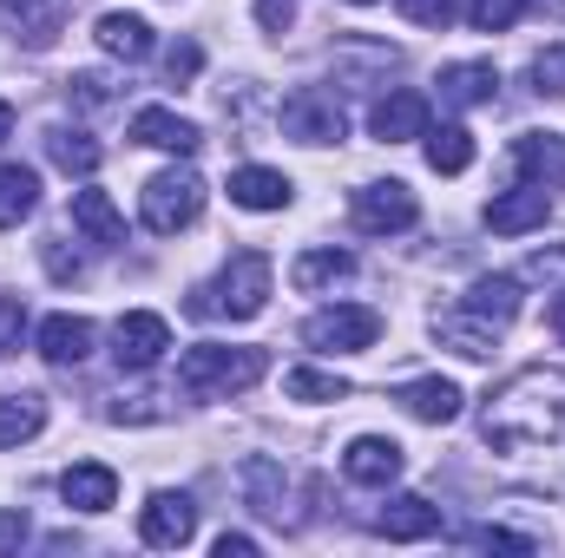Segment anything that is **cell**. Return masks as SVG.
Instances as JSON below:
<instances>
[{
    "label": "cell",
    "instance_id": "cell-10",
    "mask_svg": "<svg viewBox=\"0 0 565 558\" xmlns=\"http://www.w3.org/2000/svg\"><path fill=\"white\" fill-rule=\"evenodd\" d=\"M500 322H487V315H473L467 302H454V309H440L434 315V342L440 348H454V355H467V362H487L493 348H500Z\"/></svg>",
    "mask_w": 565,
    "mask_h": 558
},
{
    "label": "cell",
    "instance_id": "cell-2",
    "mask_svg": "<svg viewBox=\"0 0 565 558\" xmlns=\"http://www.w3.org/2000/svg\"><path fill=\"white\" fill-rule=\"evenodd\" d=\"M270 375V355L264 348H217V342H198L178 355V388L211 401V395H244Z\"/></svg>",
    "mask_w": 565,
    "mask_h": 558
},
{
    "label": "cell",
    "instance_id": "cell-11",
    "mask_svg": "<svg viewBox=\"0 0 565 558\" xmlns=\"http://www.w3.org/2000/svg\"><path fill=\"white\" fill-rule=\"evenodd\" d=\"M402 466H408V453H402L388 433H355V440L342 447V473H349L355 486H395Z\"/></svg>",
    "mask_w": 565,
    "mask_h": 558
},
{
    "label": "cell",
    "instance_id": "cell-15",
    "mask_svg": "<svg viewBox=\"0 0 565 558\" xmlns=\"http://www.w3.org/2000/svg\"><path fill=\"white\" fill-rule=\"evenodd\" d=\"M60 500H66L73 513H113V500H119V473L99 466V460H79V466L60 473Z\"/></svg>",
    "mask_w": 565,
    "mask_h": 558
},
{
    "label": "cell",
    "instance_id": "cell-43",
    "mask_svg": "<svg viewBox=\"0 0 565 558\" xmlns=\"http://www.w3.org/2000/svg\"><path fill=\"white\" fill-rule=\"evenodd\" d=\"M73 99H79V106H99V99H106V79H99V73H79V79H73Z\"/></svg>",
    "mask_w": 565,
    "mask_h": 558
},
{
    "label": "cell",
    "instance_id": "cell-28",
    "mask_svg": "<svg viewBox=\"0 0 565 558\" xmlns=\"http://www.w3.org/2000/svg\"><path fill=\"white\" fill-rule=\"evenodd\" d=\"M46 427V395H0V447H26Z\"/></svg>",
    "mask_w": 565,
    "mask_h": 558
},
{
    "label": "cell",
    "instance_id": "cell-4",
    "mask_svg": "<svg viewBox=\"0 0 565 558\" xmlns=\"http://www.w3.org/2000/svg\"><path fill=\"white\" fill-rule=\"evenodd\" d=\"M198 211H204V178L191 164L158 171L139 191V217H145V230H158V237H178L184 224H198Z\"/></svg>",
    "mask_w": 565,
    "mask_h": 558
},
{
    "label": "cell",
    "instance_id": "cell-30",
    "mask_svg": "<svg viewBox=\"0 0 565 558\" xmlns=\"http://www.w3.org/2000/svg\"><path fill=\"white\" fill-rule=\"evenodd\" d=\"M427 164L440 171V178H460L467 164H473V132L467 126H427Z\"/></svg>",
    "mask_w": 565,
    "mask_h": 558
},
{
    "label": "cell",
    "instance_id": "cell-13",
    "mask_svg": "<svg viewBox=\"0 0 565 558\" xmlns=\"http://www.w3.org/2000/svg\"><path fill=\"white\" fill-rule=\"evenodd\" d=\"M132 144H151V151H171V158H191L204 132L191 126V119H178L171 106H139L132 112Z\"/></svg>",
    "mask_w": 565,
    "mask_h": 558
},
{
    "label": "cell",
    "instance_id": "cell-20",
    "mask_svg": "<svg viewBox=\"0 0 565 558\" xmlns=\"http://www.w3.org/2000/svg\"><path fill=\"white\" fill-rule=\"evenodd\" d=\"M520 289H526L520 277H473V282H467V296H460V302H467L473 315H487V322L513 329V322H520V309H526V296H520Z\"/></svg>",
    "mask_w": 565,
    "mask_h": 558
},
{
    "label": "cell",
    "instance_id": "cell-9",
    "mask_svg": "<svg viewBox=\"0 0 565 558\" xmlns=\"http://www.w3.org/2000/svg\"><path fill=\"white\" fill-rule=\"evenodd\" d=\"M191 533H198V506H191V493H151L139 506V539L145 546H191Z\"/></svg>",
    "mask_w": 565,
    "mask_h": 558
},
{
    "label": "cell",
    "instance_id": "cell-14",
    "mask_svg": "<svg viewBox=\"0 0 565 558\" xmlns=\"http://www.w3.org/2000/svg\"><path fill=\"white\" fill-rule=\"evenodd\" d=\"M375 533H382V539H395V546L434 539V533H440V506L422 500V493H395V500L375 513Z\"/></svg>",
    "mask_w": 565,
    "mask_h": 558
},
{
    "label": "cell",
    "instance_id": "cell-25",
    "mask_svg": "<svg viewBox=\"0 0 565 558\" xmlns=\"http://www.w3.org/2000/svg\"><path fill=\"white\" fill-rule=\"evenodd\" d=\"M513 164H520V178H526V184H553V178L565 171L559 132H526V139L513 144Z\"/></svg>",
    "mask_w": 565,
    "mask_h": 558
},
{
    "label": "cell",
    "instance_id": "cell-17",
    "mask_svg": "<svg viewBox=\"0 0 565 558\" xmlns=\"http://www.w3.org/2000/svg\"><path fill=\"white\" fill-rule=\"evenodd\" d=\"M375 139L382 144H408V139H427V99L422 93H388L375 112H369Z\"/></svg>",
    "mask_w": 565,
    "mask_h": 558
},
{
    "label": "cell",
    "instance_id": "cell-6",
    "mask_svg": "<svg viewBox=\"0 0 565 558\" xmlns=\"http://www.w3.org/2000/svg\"><path fill=\"white\" fill-rule=\"evenodd\" d=\"M349 217H355V230H369V237H402V230H415L422 204H415V191H408L402 178H388V184H362L355 204H349Z\"/></svg>",
    "mask_w": 565,
    "mask_h": 558
},
{
    "label": "cell",
    "instance_id": "cell-18",
    "mask_svg": "<svg viewBox=\"0 0 565 558\" xmlns=\"http://www.w3.org/2000/svg\"><path fill=\"white\" fill-rule=\"evenodd\" d=\"M493 93H500V73H493L487 60H460V66L440 73V106H454V112H467V106H493Z\"/></svg>",
    "mask_w": 565,
    "mask_h": 558
},
{
    "label": "cell",
    "instance_id": "cell-23",
    "mask_svg": "<svg viewBox=\"0 0 565 558\" xmlns=\"http://www.w3.org/2000/svg\"><path fill=\"white\" fill-rule=\"evenodd\" d=\"M7 7V20L26 33V46H46L60 26H66V13H73V0H0Z\"/></svg>",
    "mask_w": 565,
    "mask_h": 558
},
{
    "label": "cell",
    "instance_id": "cell-1",
    "mask_svg": "<svg viewBox=\"0 0 565 558\" xmlns=\"http://www.w3.org/2000/svg\"><path fill=\"white\" fill-rule=\"evenodd\" d=\"M480 433H487V447H500V453L565 447V375L559 368H526V375H513L500 395H487Z\"/></svg>",
    "mask_w": 565,
    "mask_h": 558
},
{
    "label": "cell",
    "instance_id": "cell-46",
    "mask_svg": "<svg viewBox=\"0 0 565 558\" xmlns=\"http://www.w3.org/2000/svg\"><path fill=\"white\" fill-rule=\"evenodd\" d=\"M553 329H559V342H565V296L553 302Z\"/></svg>",
    "mask_w": 565,
    "mask_h": 558
},
{
    "label": "cell",
    "instance_id": "cell-42",
    "mask_svg": "<svg viewBox=\"0 0 565 558\" xmlns=\"http://www.w3.org/2000/svg\"><path fill=\"white\" fill-rule=\"evenodd\" d=\"M20 546H26V513L7 506V513H0V552H20Z\"/></svg>",
    "mask_w": 565,
    "mask_h": 558
},
{
    "label": "cell",
    "instance_id": "cell-27",
    "mask_svg": "<svg viewBox=\"0 0 565 558\" xmlns=\"http://www.w3.org/2000/svg\"><path fill=\"white\" fill-rule=\"evenodd\" d=\"M33 204H40V171L0 164V230H13L20 217H33Z\"/></svg>",
    "mask_w": 565,
    "mask_h": 558
},
{
    "label": "cell",
    "instance_id": "cell-3",
    "mask_svg": "<svg viewBox=\"0 0 565 558\" xmlns=\"http://www.w3.org/2000/svg\"><path fill=\"white\" fill-rule=\"evenodd\" d=\"M270 257L264 250H237L231 264H224V277L204 282V289H191V315H231V322H250V315H264V302H270Z\"/></svg>",
    "mask_w": 565,
    "mask_h": 558
},
{
    "label": "cell",
    "instance_id": "cell-37",
    "mask_svg": "<svg viewBox=\"0 0 565 558\" xmlns=\"http://www.w3.org/2000/svg\"><path fill=\"white\" fill-rule=\"evenodd\" d=\"M198 66H204V46H198V40H178V46L164 53V73H171V86L198 79Z\"/></svg>",
    "mask_w": 565,
    "mask_h": 558
},
{
    "label": "cell",
    "instance_id": "cell-32",
    "mask_svg": "<svg viewBox=\"0 0 565 558\" xmlns=\"http://www.w3.org/2000/svg\"><path fill=\"white\" fill-rule=\"evenodd\" d=\"M244 486H250V506H257V513L282 519V473H277V460H244Z\"/></svg>",
    "mask_w": 565,
    "mask_h": 558
},
{
    "label": "cell",
    "instance_id": "cell-7",
    "mask_svg": "<svg viewBox=\"0 0 565 558\" xmlns=\"http://www.w3.org/2000/svg\"><path fill=\"white\" fill-rule=\"evenodd\" d=\"M282 132L302 144H335L349 132V119H342V106H335V93H322V86H302V93H289L282 99Z\"/></svg>",
    "mask_w": 565,
    "mask_h": 558
},
{
    "label": "cell",
    "instance_id": "cell-45",
    "mask_svg": "<svg viewBox=\"0 0 565 558\" xmlns=\"http://www.w3.org/2000/svg\"><path fill=\"white\" fill-rule=\"evenodd\" d=\"M7 132H13V106L0 99V144H7Z\"/></svg>",
    "mask_w": 565,
    "mask_h": 558
},
{
    "label": "cell",
    "instance_id": "cell-12",
    "mask_svg": "<svg viewBox=\"0 0 565 558\" xmlns=\"http://www.w3.org/2000/svg\"><path fill=\"white\" fill-rule=\"evenodd\" d=\"M546 217H553V191L546 184H513V191H500L487 204V230H500V237H526Z\"/></svg>",
    "mask_w": 565,
    "mask_h": 558
},
{
    "label": "cell",
    "instance_id": "cell-36",
    "mask_svg": "<svg viewBox=\"0 0 565 558\" xmlns=\"http://www.w3.org/2000/svg\"><path fill=\"white\" fill-rule=\"evenodd\" d=\"M415 26H454V13H460V0H395Z\"/></svg>",
    "mask_w": 565,
    "mask_h": 558
},
{
    "label": "cell",
    "instance_id": "cell-39",
    "mask_svg": "<svg viewBox=\"0 0 565 558\" xmlns=\"http://www.w3.org/2000/svg\"><path fill=\"white\" fill-rule=\"evenodd\" d=\"M26 335V302L20 296H0V355H13Z\"/></svg>",
    "mask_w": 565,
    "mask_h": 558
},
{
    "label": "cell",
    "instance_id": "cell-21",
    "mask_svg": "<svg viewBox=\"0 0 565 558\" xmlns=\"http://www.w3.org/2000/svg\"><path fill=\"white\" fill-rule=\"evenodd\" d=\"M73 230H86L93 244H126V217H119V204L106 197V191H73Z\"/></svg>",
    "mask_w": 565,
    "mask_h": 558
},
{
    "label": "cell",
    "instance_id": "cell-47",
    "mask_svg": "<svg viewBox=\"0 0 565 558\" xmlns=\"http://www.w3.org/2000/svg\"><path fill=\"white\" fill-rule=\"evenodd\" d=\"M349 7H375V0H349Z\"/></svg>",
    "mask_w": 565,
    "mask_h": 558
},
{
    "label": "cell",
    "instance_id": "cell-29",
    "mask_svg": "<svg viewBox=\"0 0 565 558\" xmlns=\"http://www.w3.org/2000/svg\"><path fill=\"white\" fill-rule=\"evenodd\" d=\"M46 151H53V164L73 171V178H93L99 158H106V151L93 144V132H73V126H53V132H46Z\"/></svg>",
    "mask_w": 565,
    "mask_h": 558
},
{
    "label": "cell",
    "instance_id": "cell-24",
    "mask_svg": "<svg viewBox=\"0 0 565 558\" xmlns=\"http://www.w3.org/2000/svg\"><path fill=\"white\" fill-rule=\"evenodd\" d=\"M349 270H355V257H349V250H335V244H322V250H302V257H296L289 282H296L302 296H316V289H335Z\"/></svg>",
    "mask_w": 565,
    "mask_h": 558
},
{
    "label": "cell",
    "instance_id": "cell-16",
    "mask_svg": "<svg viewBox=\"0 0 565 558\" xmlns=\"http://www.w3.org/2000/svg\"><path fill=\"white\" fill-rule=\"evenodd\" d=\"M93 355V322L86 315H46L40 322V362L46 368H79Z\"/></svg>",
    "mask_w": 565,
    "mask_h": 558
},
{
    "label": "cell",
    "instance_id": "cell-26",
    "mask_svg": "<svg viewBox=\"0 0 565 558\" xmlns=\"http://www.w3.org/2000/svg\"><path fill=\"white\" fill-rule=\"evenodd\" d=\"M93 40H99L113 60H145V53H151V26H145L139 13H99Z\"/></svg>",
    "mask_w": 565,
    "mask_h": 558
},
{
    "label": "cell",
    "instance_id": "cell-38",
    "mask_svg": "<svg viewBox=\"0 0 565 558\" xmlns=\"http://www.w3.org/2000/svg\"><path fill=\"white\" fill-rule=\"evenodd\" d=\"M460 546H480V552H533V539H520V533H500V526H473Z\"/></svg>",
    "mask_w": 565,
    "mask_h": 558
},
{
    "label": "cell",
    "instance_id": "cell-41",
    "mask_svg": "<svg viewBox=\"0 0 565 558\" xmlns=\"http://www.w3.org/2000/svg\"><path fill=\"white\" fill-rule=\"evenodd\" d=\"M40 257H46V270H53L60 282L79 277V257H66V237H46V244H40Z\"/></svg>",
    "mask_w": 565,
    "mask_h": 558
},
{
    "label": "cell",
    "instance_id": "cell-34",
    "mask_svg": "<svg viewBox=\"0 0 565 558\" xmlns=\"http://www.w3.org/2000/svg\"><path fill=\"white\" fill-rule=\"evenodd\" d=\"M520 282H546V289H559L565 282V244L559 250H533V257L520 264Z\"/></svg>",
    "mask_w": 565,
    "mask_h": 558
},
{
    "label": "cell",
    "instance_id": "cell-22",
    "mask_svg": "<svg viewBox=\"0 0 565 558\" xmlns=\"http://www.w3.org/2000/svg\"><path fill=\"white\" fill-rule=\"evenodd\" d=\"M231 204H244V211H282L289 204V178L270 171V164H244V171H231Z\"/></svg>",
    "mask_w": 565,
    "mask_h": 558
},
{
    "label": "cell",
    "instance_id": "cell-19",
    "mask_svg": "<svg viewBox=\"0 0 565 558\" xmlns=\"http://www.w3.org/2000/svg\"><path fill=\"white\" fill-rule=\"evenodd\" d=\"M395 401H402L415 420H427V427H447V420H460V401H467V395H460L447 375H427V382L395 388Z\"/></svg>",
    "mask_w": 565,
    "mask_h": 558
},
{
    "label": "cell",
    "instance_id": "cell-31",
    "mask_svg": "<svg viewBox=\"0 0 565 558\" xmlns=\"http://www.w3.org/2000/svg\"><path fill=\"white\" fill-rule=\"evenodd\" d=\"M282 395H289V401H342L349 382H342V375H322V368H289V375H282Z\"/></svg>",
    "mask_w": 565,
    "mask_h": 558
},
{
    "label": "cell",
    "instance_id": "cell-40",
    "mask_svg": "<svg viewBox=\"0 0 565 558\" xmlns=\"http://www.w3.org/2000/svg\"><path fill=\"white\" fill-rule=\"evenodd\" d=\"M257 26L264 33H289L296 26V0H257Z\"/></svg>",
    "mask_w": 565,
    "mask_h": 558
},
{
    "label": "cell",
    "instance_id": "cell-35",
    "mask_svg": "<svg viewBox=\"0 0 565 558\" xmlns=\"http://www.w3.org/2000/svg\"><path fill=\"white\" fill-rule=\"evenodd\" d=\"M533 86L553 93V99H565V46H546V53L533 60Z\"/></svg>",
    "mask_w": 565,
    "mask_h": 558
},
{
    "label": "cell",
    "instance_id": "cell-33",
    "mask_svg": "<svg viewBox=\"0 0 565 558\" xmlns=\"http://www.w3.org/2000/svg\"><path fill=\"white\" fill-rule=\"evenodd\" d=\"M520 13H526V0H467V20L480 33H507V26H520Z\"/></svg>",
    "mask_w": 565,
    "mask_h": 558
},
{
    "label": "cell",
    "instance_id": "cell-5",
    "mask_svg": "<svg viewBox=\"0 0 565 558\" xmlns=\"http://www.w3.org/2000/svg\"><path fill=\"white\" fill-rule=\"evenodd\" d=\"M375 335H382V315H375V309H362V302H335V309H316V315L302 322V342H309V348H322V355L375 348Z\"/></svg>",
    "mask_w": 565,
    "mask_h": 558
},
{
    "label": "cell",
    "instance_id": "cell-44",
    "mask_svg": "<svg viewBox=\"0 0 565 558\" xmlns=\"http://www.w3.org/2000/svg\"><path fill=\"white\" fill-rule=\"evenodd\" d=\"M250 552H257L250 533H224V539H217V558H250Z\"/></svg>",
    "mask_w": 565,
    "mask_h": 558
},
{
    "label": "cell",
    "instance_id": "cell-8",
    "mask_svg": "<svg viewBox=\"0 0 565 558\" xmlns=\"http://www.w3.org/2000/svg\"><path fill=\"white\" fill-rule=\"evenodd\" d=\"M164 348H171V322L164 315H151V309H132V315H119L113 322V355H119V368H158L164 362Z\"/></svg>",
    "mask_w": 565,
    "mask_h": 558
}]
</instances>
